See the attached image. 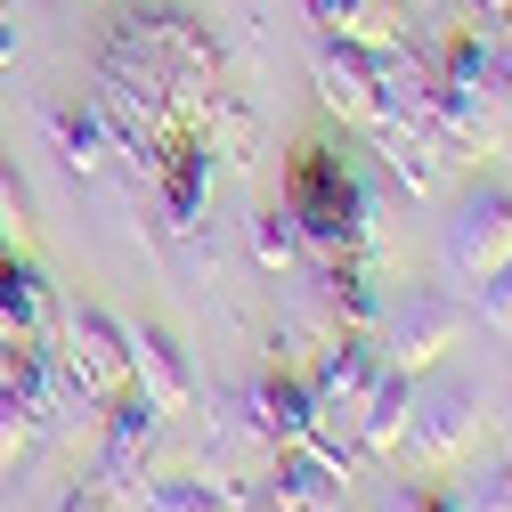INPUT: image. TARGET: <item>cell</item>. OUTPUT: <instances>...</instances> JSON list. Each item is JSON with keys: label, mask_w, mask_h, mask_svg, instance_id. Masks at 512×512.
Returning <instances> with one entry per match:
<instances>
[{"label": "cell", "mask_w": 512, "mask_h": 512, "mask_svg": "<svg viewBox=\"0 0 512 512\" xmlns=\"http://www.w3.org/2000/svg\"><path fill=\"white\" fill-rule=\"evenodd\" d=\"M488 423V399H480V382L464 374H431L415 382V415H407V439H399V464L407 472H447V464H464L472 456V439Z\"/></svg>", "instance_id": "7a4b0ae2"}, {"label": "cell", "mask_w": 512, "mask_h": 512, "mask_svg": "<svg viewBox=\"0 0 512 512\" xmlns=\"http://www.w3.org/2000/svg\"><path fill=\"white\" fill-rule=\"evenodd\" d=\"M285 212H293L301 244H317V252H350L366 236V196H358L350 163L326 155L317 139L293 147V163H285Z\"/></svg>", "instance_id": "6da1fadb"}, {"label": "cell", "mask_w": 512, "mask_h": 512, "mask_svg": "<svg viewBox=\"0 0 512 512\" xmlns=\"http://www.w3.org/2000/svg\"><path fill=\"white\" fill-rule=\"evenodd\" d=\"M155 439H163V407L147 391L106 399V415H98V480L106 488H139L147 464H155Z\"/></svg>", "instance_id": "5b68a950"}, {"label": "cell", "mask_w": 512, "mask_h": 512, "mask_svg": "<svg viewBox=\"0 0 512 512\" xmlns=\"http://www.w3.org/2000/svg\"><path fill=\"white\" fill-rule=\"evenodd\" d=\"M456 512H512V464H488L456 488Z\"/></svg>", "instance_id": "9a60e30c"}, {"label": "cell", "mask_w": 512, "mask_h": 512, "mask_svg": "<svg viewBox=\"0 0 512 512\" xmlns=\"http://www.w3.org/2000/svg\"><path fill=\"white\" fill-rule=\"evenodd\" d=\"M512 252V187L504 179H472L456 212H447V269L456 277H488Z\"/></svg>", "instance_id": "277c9868"}, {"label": "cell", "mask_w": 512, "mask_h": 512, "mask_svg": "<svg viewBox=\"0 0 512 512\" xmlns=\"http://www.w3.org/2000/svg\"><path fill=\"white\" fill-rule=\"evenodd\" d=\"M33 439H41V415H33V399L17 391V382H0V480H9V472L33 456Z\"/></svg>", "instance_id": "7c38bea8"}, {"label": "cell", "mask_w": 512, "mask_h": 512, "mask_svg": "<svg viewBox=\"0 0 512 512\" xmlns=\"http://www.w3.org/2000/svg\"><path fill=\"white\" fill-rule=\"evenodd\" d=\"M407 415H415V374H407V366H382V374L366 382V391H358V407H350L358 447H366V456H399Z\"/></svg>", "instance_id": "ba28073f"}, {"label": "cell", "mask_w": 512, "mask_h": 512, "mask_svg": "<svg viewBox=\"0 0 512 512\" xmlns=\"http://www.w3.org/2000/svg\"><path fill=\"white\" fill-rule=\"evenodd\" d=\"M0 382H33V342H17V334H0Z\"/></svg>", "instance_id": "e0dca14e"}, {"label": "cell", "mask_w": 512, "mask_h": 512, "mask_svg": "<svg viewBox=\"0 0 512 512\" xmlns=\"http://www.w3.org/2000/svg\"><path fill=\"white\" fill-rule=\"evenodd\" d=\"M480 317H488L496 334H512V252H504V261L480 277Z\"/></svg>", "instance_id": "2e32d148"}, {"label": "cell", "mask_w": 512, "mask_h": 512, "mask_svg": "<svg viewBox=\"0 0 512 512\" xmlns=\"http://www.w3.org/2000/svg\"><path fill=\"white\" fill-rule=\"evenodd\" d=\"M342 464H326V456H317V447H277V504L285 512H342Z\"/></svg>", "instance_id": "30bf717a"}, {"label": "cell", "mask_w": 512, "mask_h": 512, "mask_svg": "<svg viewBox=\"0 0 512 512\" xmlns=\"http://www.w3.org/2000/svg\"><path fill=\"white\" fill-rule=\"evenodd\" d=\"M66 374L90 391V407L131 391V334H122V317H106L98 301L66 309Z\"/></svg>", "instance_id": "3957f363"}, {"label": "cell", "mask_w": 512, "mask_h": 512, "mask_svg": "<svg viewBox=\"0 0 512 512\" xmlns=\"http://www.w3.org/2000/svg\"><path fill=\"white\" fill-rule=\"evenodd\" d=\"M252 252H261V269H293V261H301V228H293L285 204L252 220Z\"/></svg>", "instance_id": "5bb4252c"}, {"label": "cell", "mask_w": 512, "mask_h": 512, "mask_svg": "<svg viewBox=\"0 0 512 512\" xmlns=\"http://www.w3.org/2000/svg\"><path fill=\"white\" fill-rule=\"evenodd\" d=\"M122 334H131V391H147L163 415L196 407V366H187L171 326H122Z\"/></svg>", "instance_id": "8992f818"}, {"label": "cell", "mask_w": 512, "mask_h": 512, "mask_svg": "<svg viewBox=\"0 0 512 512\" xmlns=\"http://www.w3.org/2000/svg\"><path fill=\"white\" fill-rule=\"evenodd\" d=\"M9 66H17V33L0 25V74H9Z\"/></svg>", "instance_id": "ac0fdd59"}, {"label": "cell", "mask_w": 512, "mask_h": 512, "mask_svg": "<svg viewBox=\"0 0 512 512\" xmlns=\"http://www.w3.org/2000/svg\"><path fill=\"white\" fill-rule=\"evenodd\" d=\"M382 366H391V350H382L374 334H358V326H350V334H334L326 350H317L309 391H317V399H334V407H358V391H366Z\"/></svg>", "instance_id": "9c48e42d"}, {"label": "cell", "mask_w": 512, "mask_h": 512, "mask_svg": "<svg viewBox=\"0 0 512 512\" xmlns=\"http://www.w3.org/2000/svg\"><path fill=\"white\" fill-rule=\"evenodd\" d=\"M49 139L66 171H98L114 155V122L98 114V98H66V106H49Z\"/></svg>", "instance_id": "8fae6325"}, {"label": "cell", "mask_w": 512, "mask_h": 512, "mask_svg": "<svg viewBox=\"0 0 512 512\" xmlns=\"http://www.w3.org/2000/svg\"><path fill=\"white\" fill-rule=\"evenodd\" d=\"M464 342V309L447 301V293H415L407 309H399V326H391V366H431V358H447Z\"/></svg>", "instance_id": "52a82bcc"}, {"label": "cell", "mask_w": 512, "mask_h": 512, "mask_svg": "<svg viewBox=\"0 0 512 512\" xmlns=\"http://www.w3.org/2000/svg\"><path fill=\"white\" fill-rule=\"evenodd\" d=\"M244 512H285V504H277V496H252V504H244Z\"/></svg>", "instance_id": "d6986e66"}, {"label": "cell", "mask_w": 512, "mask_h": 512, "mask_svg": "<svg viewBox=\"0 0 512 512\" xmlns=\"http://www.w3.org/2000/svg\"><path fill=\"white\" fill-rule=\"evenodd\" d=\"M131 512H228V496L212 480H147V496Z\"/></svg>", "instance_id": "4fadbf2b"}]
</instances>
